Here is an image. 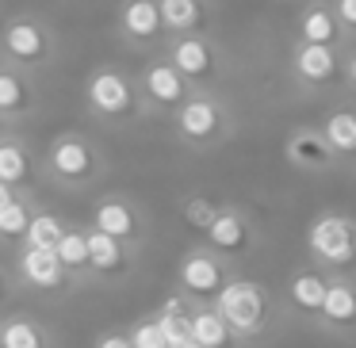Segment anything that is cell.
Returning a JSON list of instances; mask_svg holds the SVG:
<instances>
[{"mask_svg": "<svg viewBox=\"0 0 356 348\" xmlns=\"http://www.w3.org/2000/svg\"><path fill=\"white\" fill-rule=\"evenodd\" d=\"M211 306L222 314V322L230 325L234 337L245 348H261L287 329V314L280 306V295L268 283L245 276V272H234Z\"/></svg>", "mask_w": 356, "mask_h": 348, "instance_id": "1", "label": "cell"}, {"mask_svg": "<svg viewBox=\"0 0 356 348\" xmlns=\"http://www.w3.org/2000/svg\"><path fill=\"white\" fill-rule=\"evenodd\" d=\"M39 172L58 192H88L108 176V154L85 131H58L39 149Z\"/></svg>", "mask_w": 356, "mask_h": 348, "instance_id": "2", "label": "cell"}, {"mask_svg": "<svg viewBox=\"0 0 356 348\" xmlns=\"http://www.w3.org/2000/svg\"><path fill=\"white\" fill-rule=\"evenodd\" d=\"M172 138L192 154H215L238 134V111L226 92H203L195 88L169 119Z\"/></svg>", "mask_w": 356, "mask_h": 348, "instance_id": "3", "label": "cell"}, {"mask_svg": "<svg viewBox=\"0 0 356 348\" xmlns=\"http://www.w3.org/2000/svg\"><path fill=\"white\" fill-rule=\"evenodd\" d=\"M307 264L322 268L325 276L356 279V215L353 210H318L302 233Z\"/></svg>", "mask_w": 356, "mask_h": 348, "instance_id": "4", "label": "cell"}, {"mask_svg": "<svg viewBox=\"0 0 356 348\" xmlns=\"http://www.w3.org/2000/svg\"><path fill=\"white\" fill-rule=\"evenodd\" d=\"M0 50H4V62L8 65L24 69L27 77H39V73H50L58 65L62 42H58V31L47 16H39V12H16L0 27Z\"/></svg>", "mask_w": 356, "mask_h": 348, "instance_id": "5", "label": "cell"}, {"mask_svg": "<svg viewBox=\"0 0 356 348\" xmlns=\"http://www.w3.org/2000/svg\"><path fill=\"white\" fill-rule=\"evenodd\" d=\"M85 111L104 126L142 123V119H146V108H142L134 73L123 69V65H115V62L96 65L85 77Z\"/></svg>", "mask_w": 356, "mask_h": 348, "instance_id": "6", "label": "cell"}, {"mask_svg": "<svg viewBox=\"0 0 356 348\" xmlns=\"http://www.w3.org/2000/svg\"><path fill=\"white\" fill-rule=\"evenodd\" d=\"M161 54L169 58L172 69H177L188 85L203 88V92H222L230 73H234V62H230V54H226V47L215 39V31L172 35V39H165Z\"/></svg>", "mask_w": 356, "mask_h": 348, "instance_id": "7", "label": "cell"}, {"mask_svg": "<svg viewBox=\"0 0 356 348\" xmlns=\"http://www.w3.org/2000/svg\"><path fill=\"white\" fill-rule=\"evenodd\" d=\"M203 245H207L211 253H218L226 264H234V268L241 272V264H249L257 253H261L264 233H261V222L253 218V210H249L245 203L222 199V207H218L215 222L203 230Z\"/></svg>", "mask_w": 356, "mask_h": 348, "instance_id": "8", "label": "cell"}, {"mask_svg": "<svg viewBox=\"0 0 356 348\" xmlns=\"http://www.w3.org/2000/svg\"><path fill=\"white\" fill-rule=\"evenodd\" d=\"M8 268H12V279H16V291L39 295V299H47V302H65L81 291V279L62 268L54 249L16 245Z\"/></svg>", "mask_w": 356, "mask_h": 348, "instance_id": "9", "label": "cell"}, {"mask_svg": "<svg viewBox=\"0 0 356 348\" xmlns=\"http://www.w3.org/2000/svg\"><path fill=\"white\" fill-rule=\"evenodd\" d=\"M134 85H138L146 119H172V111L195 92V88L172 69V62L161 54V50H157V54H146V62H142L138 73H134Z\"/></svg>", "mask_w": 356, "mask_h": 348, "instance_id": "10", "label": "cell"}, {"mask_svg": "<svg viewBox=\"0 0 356 348\" xmlns=\"http://www.w3.org/2000/svg\"><path fill=\"white\" fill-rule=\"evenodd\" d=\"M92 230H100L104 238H115L123 245H134V249H146L149 241V215L134 195L127 192H108L96 199L92 207V218H88Z\"/></svg>", "mask_w": 356, "mask_h": 348, "instance_id": "11", "label": "cell"}, {"mask_svg": "<svg viewBox=\"0 0 356 348\" xmlns=\"http://www.w3.org/2000/svg\"><path fill=\"white\" fill-rule=\"evenodd\" d=\"M234 272H238L234 264H226L222 256L211 253L200 241V245L184 249V256L177 260V287H172V291H180L192 302H215Z\"/></svg>", "mask_w": 356, "mask_h": 348, "instance_id": "12", "label": "cell"}, {"mask_svg": "<svg viewBox=\"0 0 356 348\" xmlns=\"http://www.w3.org/2000/svg\"><path fill=\"white\" fill-rule=\"evenodd\" d=\"M85 238H88V287H123L138 276L142 264V249L123 245L115 238H104L100 230L85 222Z\"/></svg>", "mask_w": 356, "mask_h": 348, "instance_id": "13", "label": "cell"}, {"mask_svg": "<svg viewBox=\"0 0 356 348\" xmlns=\"http://www.w3.org/2000/svg\"><path fill=\"white\" fill-rule=\"evenodd\" d=\"M341 58L345 54H337V50L291 39V47H287V77L307 96L330 92L333 85H341Z\"/></svg>", "mask_w": 356, "mask_h": 348, "instance_id": "14", "label": "cell"}, {"mask_svg": "<svg viewBox=\"0 0 356 348\" xmlns=\"http://www.w3.org/2000/svg\"><path fill=\"white\" fill-rule=\"evenodd\" d=\"M115 35L134 54H157L165 47V27H161L157 0H119Z\"/></svg>", "mask_w": 356, "mask_h": 348, "instance_id": "15", "label": "cell"}, {"mask_svg": "<svg viewBox=\"0 0 356 348\" xmlns=\"http://www.w3.org/2000/svg\"><path fill=\"white\" fill-rule=\"evenodd\" d=\"M284 161L299 176H330V172H341L337 157H333L330 142L322 138L318 123H295L284 134Z\"/></svg>", "mask_w": 356, "mask_h": 348, "instance_id": "16", "label": "cell"}, {"mask_svg": "<svg viewBox=\"0 0 356 348\" xmlns=\"http://www.w3.org/2000/svg\"><path fill=\"white\" fill-rule=\"evenodd\" d=\"M325 287H330V276H325L322 268H314V264H299V268L287 276L284 291H276L280 306H284V314H287V325L299 322L302 329H310L314 317H318V310H322Z\"/></svg>", "mask_w": 356, "mask_h": 348, "instance_id": "17", "label": "cell"}, {"mask_svg": "<svg viewBox=\"0 0 356 348\" xmlns=\"http://www.w3.org/2000/svg\"><path fill=\"white\" fill-rule=\"evenodd\" d=\"M310 333H322L333 340H356V279L330 276L322 310H318Z\"/></svg>", "mask_w": 356, "mask_h": 348, "instance_id": "18", "label": "cell"}, {"mask_svg": "<svg viewBox=\"0 0 356 348\" xmlns=\"http://www.w3.org/2000/svg\"><path fill=\"white\" fill-rule=\"evenodd\" d=\"M42 172H39V149L12 126L0 134V184H8L16 195H35Z\"/></svg>", "mask_w": 356, "mask_h": 348, "instance_id": "19", "label": "cell"}, {"mask_svg": "<svg viewBox=\"0 0 356 348\" xmlns=\"http://www.w3.org/2000/svg\"><path fill=\"white\" fill-rule=\"evenodd\" d=\"M295 39L310 42V47L337 50V54H345L356 42L353 35L337 24L330 0H299V12H295Z\"/></svg>", "mask_w": 356, "mask_h": 348, "instance_id": "20", "label": "cell"}, {"mask_svg": "<svg viewBox=\"0 0 356 348\" xmlns=\"http://www.w3.org/2000/svg\"><path fill=\"white\" fill-rule=\"evenodd\" d=\"M165 39L172 35H207L215 31V0H157Z\"/></svg>", "mask_w": 356, "mask_h": 348, "instance_id": "21", "label": "cell"}, {"mask_svg": "<svg viewBox=\"0 0 356 348\" xmlns=\"http://www.w3.org/2000/svg\"><path fill=\"white\" fill-rule=\"evenodd\" d=\"M42 103V92L35 85V77H27L16 65H0V115L8 119L12 126L31 119Z\"/></svg>", "mask_w": 356, "mask_h": 348, "instance_id": "22", "label": "cell"}, {"mask_svg": "<svg viewBox=\"0 0 356 348\" xmlns=\"http://www.w3.org/2000/svg\"><path fill=\"white\" fill-rule=\"evenodd\" d=\"M318 131H322L325 142H330V149H333V157H337L341 169L356 172V108H348V103L330 108L322 119H318Z\"/></svg>", "mask_w": 356, "mask_h": 348, "instance_id": "23", "label": "cell"}, {"mask_svg": "<svg viewBox=\"0 0 356 348\" xmlns=\"http://www.w3.org/2000/svg\"><path fill=\"white\" fill-rule=\"evenodd\" d=\"M0 329H4V348H62L58 333L42 317L27 314V310L0 314Z\"/></svg>", "mask_w": 356, "mask_h": 348, "instance_id": "24", "label": "cell"}, {"mask_svg": "<svg viewBox=\"0 0 356 348\" xmlns=\"http://www.w3.org/2000/svg\"><path fill=\"white\" fill-rule=\"evenodd\" d=\"M192 340L200 348H245L211 302H192Z\"/></svg>", "mask_w": 356, "mask_h": 348, "instance_id": "25", "label": "cell"}, {"mask_svg": "<svg viewBox=\"0 0 356 348\" xmlns=\"http://www.w3.org/2000/svg\"><path fill=\"white\" fill-rule=\"evenodd\" d=\"M154 317H157V325H161L169 348L192 337V299H184L180 291H169V295H165V299L157 302Z\"/></svg>", "mask_w": 356, "mask_h": 348, "instance_id": "26", "label": "cell"}, {"mask_svg": "<svg viewBox=\"0 0 356 348\" xmlns=\"http://www.w3.org/2000/svg\"><path fill=\"white\" fill-rule=\"evenodd\" d=\"M54 256L62 260V268L70 272V276L81 279V287H88L85 283V279H88V238H85V222H73V218H70L65 233L58 238V245H54Z\"/></svg>", "mask_w": 356, "mask_h": 348, "instance_id": "27", "label": "cell"}, {"mask_svg": "<svg viewBox=\"0 0 356 348\" xmlns=\"http://www.w3.org/2000/svg\"><path fill=\"white\" fill-rule=\"evenodd\" d=\"M218 207H222V199H215V195H207V192H188V195H180V199H177L180 222H184L192 233H200V238H203V230L215 222Z\"/></svg>", "mask_w": 356, "mask_h": 348, "instance_id": "28", "label": "cell"}, {"mask_svg": "<svg viewBox=\"0 0 356 348\" xmlns=\"http://www.w3.org/2000/svg\"><path fill=\"white\" fill-rule=\"evenodd\" d=\"M65 226H70V218L58 215V210H47V207H35L31 222H27V233L19 245H31V249H54L58 238L65 233Z\"/></svg>", "mask_w": 356, "mask_h": 348, "instance_id": "29", "label": "cell"}, {"mask_svg": "<svg viewBox=\"0 0 356 348\" xmlns=\"http://www.w3.org/2000/svg\"><path fill=\"white\" fill-rule=\"evenodd\" d=\"M35 207H39V199H35V195H16L8 207L0 210V245H12V249H16L19 241H24L27 222H31Z\"/></svg>", "mask_w": 356, "mask_h": 348, "instance_id": "30", "label": "cell"}, {"mask_svg": "<svg viewBox=\"0 0 356 348\" xmlns=\"http://www.w3.org/2000/svg\"><path fill=\"white\" fill-rule=\"evenodd\" d=\"M123 333H127V340H131V348H169V340H165V333H161V325H157L154 310L142 314V317H134Z\"/></svg>", "mask_w": 356, "mask_h": 348, "instance_id": "31", "label": "cell"}, {"mask_svg": "<svg viewBox=\"0 0 356 348\" xmlns=\"http://www.w3.org/2000/svg\"><path fill=\"white\" fill-rule=\"evenodd\" d=\"M330 8H333V16H337V24L356 39V0H330Z\"/></svg>", "mask_w": 356, "mask_h": 348, "instance_id": "32", "label": "cell"}, {"mask_svg": "<svg viewBox=\"0 0 356 348\" xmlns=\"http://www.w3.org/2000/svg\"><path fill=\"white\" fill-rule=\"evenodd\" d=\"M341 85L356 96V42L345 50V58H341Z\"/></svg>", "mask_w": 356, "mask_h": 348, "instance_id": "33", "label": "cell"}, {"mask_svg": "<svg viewBox=\"0 0 356 348\" xmlns=\"http://www.w3.org/2000/svg\"><path fill=\"white\" fill-rule=\"evenodd\" d=\"M12 295H19V291H16V279H12V268H8V264L0 260V310L8 306Z\"/></svg>", "mask_w": 356, "mask_h": 348, "instance_id": "34", "label": "cell"}, {"mask_svg": "<svg viewBox=\"0 0 356 348\" xmlns=\"http://www.w3.org/2000/svg\"><path fill=\"white\" fill-rule=\"evenodd\" d=\"M92 348H131V340H127L123 329H108V333H100V337H96Z\"/></svg>", "mask_w": 356, "mask_h": 348, "instance_id": "35", "label": "cell"}, {"mask_svg": "<svg viewBox=\"0 0 356 348\" xmlns=\"http://www.w3.org/2000/svg\"><path fill=\"white\" fill-rule=\"evenodd\" d=\"M12 199H16V192H12V188H8V184H0V210L8 207V203H12Z\"/></svg>", "mask_w": 356, "mask_h": 348, "instance_id": "36", "label": "cell"}, {"mask_svg": "<svg viewBox=\"0 0 356 348\" xmlns=\"http://www.w3.org/2000/svg\"><path fill=\"white\" fill-rule=\"evenodd\" d=\"M172 348H200V345H195V340L188 337V340H180V345H172Z\"/></svg>", "mask_w": 356, "mask_h": 348, "instance_id": "37", "label": "cell"}, {"mask_svg": "<svg viewBox=\"0 0 356 348\" xmlns=\"http://www.w3.org/2000/svg\"><path fill=\"white\" fill-rule=\"evenodd\" d=\"M4 131H12V123H8L4 115H0V134H4Z\"/></svg>", "mask_w": 356, "mask_h": 348, "instance_id": "38", "label": "cell"}, {"mask_svg": "<svg viewBox=\"0 0 356 348\" xmlns=\"http://www.w3.org/2000/svg\"><path fill=\"white\" fill-rule=\"evenodd\" d=\"M0 65H8V62H4V50H0Z\"/></svg>", "mask_w": 356, "mask_h": 348, "instance_id": "39", "label": "cell"}, {"mask_svg": "<svg viewBox=\"0 0 356 348\" xmlns=\"http://www.w3.org/2000/svg\"><path fill=\"white\" fill-rule=\"evenodd\" d=\"M0 348H4V329H0Z\"/></svg>", "mask_w": 356, "mask_h": 348, "instance_id": "40", "label": "cell"}]
</instances>
